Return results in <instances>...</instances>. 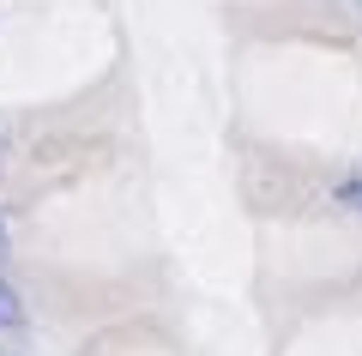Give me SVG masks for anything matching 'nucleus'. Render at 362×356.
Instances as JSON below:
<instances>
[{"mask_svg": "<svg viewBox=\"0 0 362 356\" xmlns=\"http://www.w3.org/2000/svg\"><path fill=\"white\" fill-rule=\"evenodd\" d=\"M356 6H362V0H356Z\"/></svg>", "mask_w": 362, "mask_h": 356, "instance_id": "20e7f679", "label": "nucleus"}, {"mask_svg": "<svg viewBox=\"0 0 362 356\" xmlns=\"http://www.w3.org/2000/svg\"><path fill=\"white\" fill-rule=\"evenodd\" d=\"M18 320H25V302H18V296L6 290V284H0V332H6V326H18Z\"/></svg>", "mask_w": 362, "mask_h": 356, "instance_id": "f257e3e1", "label": "nucleus"}, {"mask_svg": "<svg viewBox=\"0 0 362 356\" xmlns=\"http://www.w3.org/2000/svg\"><path fill=\"white\" fill-rule=\"evenodd\" d=\"M338 200H344V205H362V176H350L344 188H338Z\"/></svg>", "mask_w": 362, "mask_h": 356, "instance_id": "f03ea898", "label": "nucleus"}, {"mask_svg": "<svg viewBox=\"0 0 362 356\" xmlns=\"http://www.w3.org/2000/svg\"><path fill=\"white\" fill-rule=\"evenodd\" d=\"M0 260H6V217H0Z\"/></svg>", "mask_w": 362, "mask_h": 356, "instance_id": "7ed1b4c3", "label": "nucleus"}]
</instances>
